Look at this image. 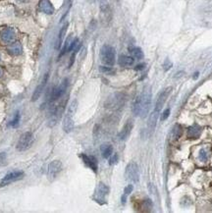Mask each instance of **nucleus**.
Returning a JSON list of instances; mask_svg holds the SVG:
<instances>
[{"label":"nucleus","mask_w":212,"mask_h":213,"mask_svg":"<svg viewBox=\"0 0 212 213\" xmlns=\"http://www.w3.org/2000/svg\"><path fill=\"white\" fill-rule=\"evenodd\" d=\"M151 88L146 87L144 88L140 95L134 99L133 105V112L136 116H140L141 118H145L149 113L150 104H151Z\"/></svg>","instance_id":"nucleus-1"},{"label":"nucleus","mask_w":212,"mask_h":213,"mask_svg":"<svg viewBox=\"0 0 212 213\" xmlns=\"http://www.w3.org/2000/svg\"><path fill=\"white\" fill-rule=\"evenodd\" d=\"M126 100H127V95L124 92H114L105 100L104 107L112 111H118L124 107Z\"/></svg>","instance_id":"nucleus-2"},{"label":"nucleus","mask_w":212,"mask_h":213,"mask_svg":"<svg viewBox=\"0 0 212 213\" xmlns=\"http://www.w3.org/2000/svg\"><path fill=\"white\" fill-rule=\"evenodd\" d=\"M77 105H78L77 100L72 101L70 105H69L68 111L64 117L63 130L66 133H70L73 131V129H74V115H75V112L77 110Z\"/></svg>","instance_id":"nucleus-3"},{"label":"nucleus","mask_w":212,"mask_h":213,"mask_svg":"<svg viewBox=\"0 0 212 213\" xmlns=\"http://www.w3.org/2000/svg\"><path fill=\"white\" fill-rule=\"evenodd\" d=\"M100 59L104 65L113 66L116 59V51L114 47L105 44L100 49Z\"/></svg>","instance_id":"nucleus-4"},{"label":"nucleus","mask_w":212,"mask_h":213,"mask_svg":"<svg viewBox=\"0 0 212 213\" xmlns=\"http://www.w3.org/2000/svg\"><path fill=\"white\" fill-rule=\"evenodd\" d=\"M126 179L132 183H138L140 181V169L136 162H130L125 171Z\"/></svg>","instance_id":"nucleus-5"},{"label":"nucleus","mask_w":212,"mask_h":213,"mask_svg":"<svg viewBox=\"0 0 212 213\" xmlns=\"http://www.w3.org/2000/svg\"><path fill=\"white\" fill-rule=\"evenodd\" d=\"M34 136L31 132H26L20 136V139L18 140V143H17V149L20 151H24V150H27L34 143Z\"/></svg>","instance_id":"nucleus-6"},{"label":"nucleus","mask_w":212,"mask_h":213,"mask_svg":"<svg viewBox=\"0 0 212 213\" xmlns=\"http://www.w3.org/2000/svg\"><path fill=\"white\" fill-rule=\"evenodd\" d=\"M108 195H109V188L105 184L99 183L95 190V195H94L95 202H97L100 204L104 203L106 200V196Z\"/></svg>","instance_id":"nucleus-7"},{"label":"nucleus","mask_w":212,"mask_h":213,"mask_svg":"<svg viewBox=\"0 0 212 213\" xmlns=\"http://www.w3.org/2000/svg\"><path fill=\"white\" fill-rule=\"evenodd\" d=\"M171 91H172V87H167L159 93L157 100H156V103H155V107H154V111L158 112V113L161 111L162 107L164 106V104L166 102V100L169 97Z\"/></svg>","instance_id":"nucleus-8"},{"label":"nucleus","mask_w":212,"mask_h":213,"mask_svg":"<svg viewBox=\"0 0 212 213\" xmlns=\"http://www.w3.org/2000/svg\"><path fill=\"white\" fill-rule=\"evenodd\" d=\"M67 88H68V80L65 79L58 87L53 90L52 95H51V101H55V100L62 97L65 92H66Z\"/></svg>","instance_id":"nucleus-9"},{"label":"nucleus","mask_w":212,"mask_h":213,"mask_svg":"<svg viewBox=\"0 0 212 213\" xmlns=\"http://www.w3.org/2000/svg\"><path fill=\"white\" fill-rule=\"evenodd\" d=\"M61 170H62V163H61L59 160H54V161H52L49 164V166H48L47 176L49 177V179L52 180L59 174Z\"/></svg>","instance_id":"nucleus-10"},{"label":"nucleus","mask_w":212,"mask_h":213,"mask_svg":"<svg viewBox=\"0 0 212 213\" xmlns=\"http://www.w3.org/2000/svg\"><path fill=\"white\" fill-rule=\"evenodd\" d=\"M47 81H48V74H45V76H44L43 79L41 80V82H40L39 85L36 87L35 90L34 91V93H32V96H31L32 101H35V100H38L40 97V95L42 94L44 88H45Z\"/></svg>","instance_id":"nucleus-11"},{"label":"nucleus","mask_w":212,"mask_h":213,"mask_svg":"<svg viewBox=\"0 0 212 213\" xmlns=\"http://www.w3.org/2000/svg\"><path fill=\"white\" fill-rule=\"evenodd\" d=\"M23 177H24V172L23 171L10 172L2 179V184H10L12 182H15V181L21 180Z\"/></svg>","instance_id":"nucleus-12"},{"label":"nucleus","mask_w":212,"mask_h":213,"mask_svg":"<svg viewBox=\"0 0 212 213\" xmlns=\"http://www.w3.org/2000/svg\"><path fill=\"white\" fill-rule=\"evenodd\" d=\"M81 157L83 158V161H84V163L85 164V165L91 168L93 172H97L98 165H97V160H96V158L94 157V156L81 154Z\"/></svg>","instance_id":"nucleus-13"},{"label":"nucleus","mask_w":212,"mask_h":213,"mask_svg":"<svg viewBox=\"0 0 212 213\" xmlns=\"http://www.w3.org/2000/svg\"><path fill=\"white\" fill-rule=\"evenodd\" d=\"M38 10L46 15H51L54 13V7L49 0H40L38 3Z\"/></svg>","instance_id":"nucleus-14"},{"label":"nucleus","mask_w":212,"mask_h":213,"mask_svg":"<svg viewBox=\"0 0 212 213\" xmlns=\"http://www.w3.org/2000/svg\"><path fill=\"white\" fill-rule=\"evenodd\" d=\"M0 38H1V41L4 43L13 42L15 39V31L12 29V28H7V29H5L1 33Z\"/></svg>","instance_id":"nucleus-15"},{"label":"nucleus","mask_w":212,"mask_h":213,"mask_svg":"<svg viewBox=\"0 0 212 213\" xmlns=\"http://www.w3.org/2000/svg\"><path fill=\"white\" fill-rule=\"evenodd\" d=\"M133 122L131 121V120H129V121L127 122L124 125V127L122 128V130L120 131V133L118 134V136H119V139L121 140H125V139H127L130 135H131V132L133 130Z\"/></svg>","instance_id":"nucleus-16"},{"label":"nucleus","mask_w":212,"mask_h":213,"mask_svg":"<svg viewBox=\"0 0 212 213\" xmlns=\"http://www.w3.org/2000/svg\"><path fill=\"white\" fill-rule=\"evenodd\" d=\"M158 115L159 113L156 111H152V113L150 114L149 116V119H148V122H147V134L150 136L155 130V127H156V124H157V120H158Z\"/></svg>","instance_id":"nucleus-17"},{"label":"nucleus","mask_w":212,"mask_h":213,"mask_svg":"<svg viewBox=\"0 0 212 213\" xmlns=\"http://www.w3.org/2000/svg\"><path fill=\"white\" fill-rule=\"evenodd\" d=\"M7 51H8V53L12 56H18L20 54H22V52H23L22 44L18 41L11 42L10 45L7 47Z\"/></svg>","instance_id":"nucleus-18"},{"label":"nucleus","mask_w":212,"mask_h":213,"mask_svg":"<svg viewBox=\"0 0 212 213\" xmlns=\"http://www.w3.org/2000/svg\"><path fill=\"white\" fill-rule=\"evenodd\" d=\"M201 127L197 125V124H194V125L190 126L189 128V130H187V138L189 139H195L199 138V136L201 135Z\"/></svg>","instance_id":"nucleus-19"},{"label":"nucleus","mask_w":212,"mask_h":213,"mask_svg":"<svg viewBox=\"0 0 212 213\" xmlns=\"http://www.w3.org/2000/svg\"><path fill=\"white\" fill-rule=\"evenodd\" d=\"M134 62V58L132 56H127V55H120L119 59H118V63L123 67H129L132 66Z\"/></svg>","instance_id":"nucleus-20"},{"label":"nucleus","mask_w":212,"mask_h":213,"mask_svg":"<svg viewBox=\"0 0 212 213\" xmlns=\"http://www.w3.org/2000/svg\"><path fill=\"white\" fill-rule=\"evenodd\" d=\"M182 133H183V130H182V127L179 125V124H176L172 131H171V134H170V139L172 142H176L179 139H180V136H182Z\"/></svg>","instance_id":"nucleus-21"},{"label":"nucleus","mask_w":212,"mask_h":213,"mask_svg":"<svg viewBox=\"0 0 212 213\" xmlns=\"http://www.w3.org/2000/svg\"><path fill=\"white\" fill-rule=\"evenodd\" d=\"M100 151L102 157L107 159L113 154V146L109 143H104L100 146Z\"/></svg>","instance_id":"nucleus-22"},{"label":"nucleus","mask_w":212,"mask_h":213,"mask_svg":"<svg viewBox=\"0 0 212 213\" xmlns=\"http://www.w3.org/2000/svg\"><path fill=\"white\" fill-rule=\"evenodd\" d=\"M129 51H130V53H131L132 57H134V58H136L137 60H141L144 58V52H142L141 48H140V47L132 46V47H130Z\"/></svg>","instance_id":"nucleus-23"},{"label":"nucleus","mask_w":212,"mask_h":213,"mask_svg":"<svg viewBox=\"0 0 212 213\" xmlns=\"http://www.w3.org/2000/svg\"><path fill=\"white\" fill-rule=\"evenodd\" d=\"M67 28H68V23H66L62 28H61V30L59 31L58 39H57V48H59L63 42V38L65 37V34H66V31H67Z\"/></svg>","instance_id":"nucleus-24"},{"label":"nucleus","mask_w":212,"mask_h":213,"mask_svg":"<svg viewBox=\"0 0 212 213\" xmlns=\"http://www.w3.org/2000/svg\"><path fill=\"white\" fill-rule=\"evenodd\" d=\"M20 120H21V115H20L19 112H17V113H16V115H15L14 119L10 122L9 125H10L11 127H13V128H17V127L19 126V124H20Z\"/></svg>","instance_id":"nucleus-25"},{"label":"nucleus","mask_w":212,"mask_h":213,"mask_svg":"<svg viewBox=\"0 0 212 213\" xmlns=\"http://www.w3.org/2000/svg\"><path fill=\"white\" fill-rule=\"evenodd\" d=\"M72 41H72V38L71 37L67 38V41H66V42H65L64 46H63V49H62V51H61V53H60V56H63L65 53H66V52L69 51V48H70V45H71Z\"/></svg>","instance_id":"nucleus-26"},{"label":"nucleus","mask_w":212,"mask_h":213,"mask_svg":"<svg viewBox=\"0 0 212 213\" xmlns=\"http://www.w3.org/2000/svg\"><path fill=\"white\" fill-rule=\"evenodd\" d=\"M153 206L152 202L150 199H144V202H142V208H144V211H150Z\"/></svg>","instance_id":"nucleus-27"},{"label":"nucleus","mask_w":212,"mask_h":213,"mask_svg":"<svg viewBox=\"0 0 212 213\" xmlns=\"http://www.w3.org/2000/svg\"><path fill=\"white\" fill-rule=\"evenodd\" d=\"M198 157L199 159H200V161L202 162H206L207 161V159H208V154H207V152L205 149H200V151H199V155H198Z\"/></svg>","instance_id":"nucleus-28"},{"label":"nucleus","mask_w":212,"mask_h":213,"mask_svg":"<svg viewBox=\"0 0 212 213\" xmlns=\"http://www.w3.org/2000/svg\"><path fill=\"white\" fill-rule=\"evenodd\" d=\"M109 158H110L109 159V164L110 165H113V164L117 163V161H118V154L114 153V154H112L111 156H110Z\"/></svg>","instance_id":"nucleus-29"},{"label":"nucleus","mask_w":212,"mask_h":213,"mask_svg":"<svg viewBox=\"0 0 212 213\" xmlns=\"http://www.w3.org/2000/svg\"><path fill=\"white\" fill-rule=\"evenodd\" d=\"M169 115H170V109L169 108H167V109H165L164 111H163L162 116H161V121H165V120L168 119Z\"/></svg>","instance_id":"nucleus-30"},{"label":"nucleus","mask_w":212,"mask_h":213,"mask_svg":"<svg viewBox=\"0 0 212 213\" xmlns=\"http://www.w3.org/2000/svg\"><path fill=\"white\" fill-rule=\"evenodd\" d=\"M133 188H134L133 185H128V186L125 188L124 195H129L131 194V192H133Z\"/></svg>","instance_id":"nucleus-31"},{"label":"nucleus","mask_w":212,"mask_h":213,"mask_svg":"<svg viewBox=\"0 0 212 213\" xmlns=\"http://www.w3.org/2000/svg\"><path fill=\"white\" fill-rule=\"evenodd\" d=\"M163 67H164V70L165 71H168L170 68L172 67V63H171L169 60H166L165 63H164V66H163Z\"/></svg>","instance_id":"nucleus-32"},{"label":"nucleus","mask_w":212,"mask_h":213,"mask_svg":"<svg viewBox=\"0 0 212 213\" xmlns=\"http://www.w3.org/2000/svg\"><path fill=\"white\" fill-rule=\"evenodd\" d=\"M100 71L103 72V73H111V72H114L110 67H100Z\"/></svg>","instance_id":"nucleus-33"},{"label":"nucleus","mask_w":212,"mask_h":213,"mask_svg":"<svg viewBox=\"0 0 212 213\" xmlns=\"http://www.w3.org/2000/svg\"><path fill=\"white\" fill-rule=\"evenodd\" d=\"M144 65H138L137 69H144Z\"/></svg>","instance_id":"nucleus-34"},{"label":"nucleus","mask_w":212,"mask_h":213,"mask_svg":"<svg viewBox=\"0 0 212 213\" xmlns=\"http://www.w3.org/2000/svg\"><path fill=\"white\" fill-rule=\"evenodd\" d=\"M2 75H3V70L1 69V68H0V78L2 77Z\"/></svg>","instance_id":"nucleus-35"},{"label":"nucleus","mask_w":212,"mask_h":213,"mask_svg":"<svg viewBox=\"0 0 212 213\" xmlns=\"http://www.w3.org/2000/svg\"><path fill=\"white\" fill-rule=\"evenodd\" d=\"M198 77V73H195L194 74V79H197Z\"/></svg>","instance_id":"nucleus-36"},{"label":"nucleus","mask_w":212,"mask_h":213,"mask_svg":"<svg viewBox=\"0 0 212 213\" xmlns=\"http://www.w3.org/2000/svg\"><path fill=\"white\" fill-rule=\"evenodd\" d=\"M18 2H27L28 0H17Z\"/></svg>","instance_id":"nucleus-37"}]
</instances>
